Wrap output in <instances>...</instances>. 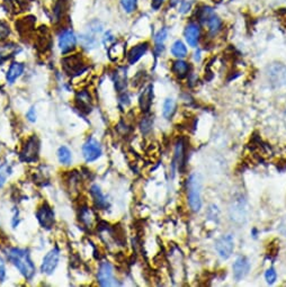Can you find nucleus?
<instances>
[{
  "instance_id": "23",
  "label": "nucleus",
  "mask_w": 286,
  "mask_h": 287,
  "mask_svg": "<svg viewBox=\"0 0 286 287\" xmlns=\"http://www.w3.org/2000/svg\"><path fill=\"white\" fill-rule=\"evenodd\" d=\"M90 196H92L95 205H96L98 209H101V210L107 209V206H109V202H107L106 196L103 194L101 187H99L98 185H93L92 187H90Z\"/></svg>"
},
{
  "instance_id": "33",
  "label": "nucleus",
  "mask_w": 286,
  "mask_h": 287,
  "mask_svg": "<svg viewBox=\"0 0 286 287\" xmlns=\"http://www.w3.org/2000/svg\"><path fill=\"white\" fill-rule=\"evenodd\" d=\"M11 174V167L8 164L0 165V188L6 184L7 178Z\"/></svg>"
},
{
  "instance_id": "1",
  "label": "nucleus",
  "mask_w": 286,
  "mask_h": 287,
  "mask_svg": "<svg viewBox=\"0 0 286 287\" xmlns=\"http://www.w3.org/2000/svg\"><path fill=\"white\" fill-rule=\"evenodd\" d=\"M6 256L10 264L18 270L25 280L31 281L35 276L36 268L33 263L30 252L22 248L12 247L7 249Z\"/></svg>"
},
{
  "instance_id": "11",
  "label": "nucleus",
  "mask_w": 286,
  "mask_h": 287,
  "mask_svg": "<svg viewBox=\"0 0 286 287\" xmlns=\"http://www.w3.org/2000/svg\"><path fill=\"white\" fill-rule=\"evenodd\" d=\"M36 218L43 229L50 230V229H52L53 226H55V212H53L52 207L50 206L48 203H43L42 205L39 207V210L36 212Z\"/></svg>"
},
{
  "instance_id": "43",
  "label": "nucleus",
  "mask_w": 286,
  "mask_h": 287,
  "mask_svg": "<svg viewBox=\"0 0 286 287\" xmlns=\"http://www.w3.org/2000/svg\"><path fill=\"white\" fill-rule=\"evenodd\" d=\"M207 214H209L210 218H212L213 220H215V218H218L219 216V211H218V207L215 205H211L209 212H207Z\"/></svg>"
},
{
  "instance_id": "38",
  "label": "nucleus",
  "mask_w": 286,
  "mask_h": 287,
  "mask_svg": "<svg viewBox=\"0 0 286 287\" xmlns=\"http://www.w3.org/2000/svg\"><path fill=\"white\" fill-rule=\"evenodd\" d=\"M102 40H103V43L106 45V49L110 47V45H112L113 44L114 42H115V37H114V35L112 34V32H106L105 34L103 35V37H102Z\"/></svg>"
},
{
  "instance_id": "16",
  "label": "nucleus",
  "mask_w": 286,
  "mask_h": 287,
  "mask_svg": "<svg viewBox=\"0 0 286 287\" xmlns=\"http://www.w3.org/2000/svg\"><path fill=\"white\" fill-rule=\"evenodd\" d=\"M76 105L78 110L85 114H89L93 110V98L88 90H79L76 95Z\"/></svg>"
},
{
  "instance_id": "17",
  "label": "nucleus",
  "mask_w": 286,
  "mask_h": 287,
  "mask_svg": "<svg viewBox=\"0 0 286 287\" xmlns=\"http://www.w3.org/2000/svg\"><path fill=\"white\" fill-rule=\"evenodd\" d=\"M126 45L124 42H119V41H115V42L107 48V56H109L110 60L114 63H118L121 62L126 56Z\"/></svg>"
},
{
  "instance_id": "5",
  "label": "nucleus",
  "mask_w": 286,
  "mask_h": 287,
  "mask_svg": "<svg viewBox=\"0 0 286 287\" xmlns=\"http://www.w3.org/2000/svg\"><path fill=\"white\" fill-rule=\"evenodd\" d=\"M229 216L230 220L235 224H243L247 221L248 209L247 202L242 195H235L232 197L229 204Z\"/></svg>"
},
{
  "instance_id": "26",
  "label": "nucleus",
  "mask_w": 286,
  "mask_h": 287,
  "mask_svg": "<svg viewBox=\"0 0 286 287\" xmlns=\"http://www.w3.org/2000/svg\"><path fill=\"white\" fill-rule=\"evenodd\" d=\"M172 72L175 74L178 79H184L188 76L189 64L183 59H177L172 62Z\"/></svg>"
},
{
  "instance_id": "8",
  "label": "nucleus",
  "mask_w": 286,
  "mask_h": 287,
  "mask_svg": "<svg viewBox=\"0 0 286 287\" xmlns=\"http://www.w3.org/2000/svg\"><path fill=\"white\" fill-rule=\"evenodd\" d=\"M40 155V141L35 135L28 138L22 148L20 151V159L27 164H33L39 159Z\"/></svg>"
},
{
  "instance_id": "30",
  "label": "nucleus",
  "mask_w": 286,
  "mask_h": 287,
  "mask_svg": "<svg viewBox=\"0 0 286 287\" xmlns=\"http://www.w3.org/2000/svg\"><path fill=\"white\" fill-rule=\"evenodd\" d=\"M176 112V102L172 98H167L164 103L163 115L165 118L171 119Z\"/></svg>"
},
{
  "instance_id": "34",
  "label": "nucleus",
  "mask_w": 286,
  "mask_h": 287,
  "mask_svg": "<svg viewBox=\"0 0 286 287\" xmlns=\"http://www.w3.org/2000/svg\"><path fill=\"white\" fill-rule=\"evenodd\" d=\"M152 125H153V118L151 116H146V117H143L142 120L140 122L139 127L143 134H148V133H150V131L152 130Z\"/></svg>"
},
{
  "instance_id": "24",
  "label": "nucleus",
  "mask_w": 286,
  "mask_h": 287,
  "mask_svg": "<svg viewBox=\"0 0 286 287\" xmlns=\"http://www.w3.org/2000/svg\"><path fill=\"white\" fill-rule=\"evenodd\" d=\"M79 221L86 228H93L95 222H96L95 212L88 206H81L79 210Z\"/></svg>"
},
{
  "instance_id": "6",
  "label": "nucleus",
  "mask_w": 286,
  "mask_h": 287,
  "mask_svg": "<svg viewBox=\"0 0 286 287\" xmlns=\"http://www.w3.org/2000/svg\"><path fill=\"white\" fill-rule=\"evenodd\" d=\"M61 64L62 68H63V71L72 77L79 76L81 72H85L87 69L82 56L79 53H71L68 54V56H64L63 59L61 60Z\"/></svg>"
},
{
  "instance_id": "7",
  "label": "nucleus",
  "mask_w": 286,
  "mask_h": 287,
  "mask_svg": "<svg viewBox=\"0 0 286 287\" xmlns=\"http://www.w3.org/2000/svg\"><path fill=\"white\" fill-rule=\"evenodd\" d=\"M266 76L273 88H282L286 86V65L273 62L266 68Z\"/></svg>"
},
{
  "instance_id": "25",
  "label": "nucleus",
  "mask_w": 286,
  "mask_h": 287,
  "mask_svg": "<svg viewBox=\"0 0 286 287\" xmlns=\"http://www.w3.org/2000/svg\"><path fill=\"white\" fill-rule=\"evenodd\" d=\"M184 162H185V144L183 140H179L175 148V158H173L172 161V172L176 166L179 170H183V167L185 165Z\"/></svg>"
},
{
  "instance_id": "35",
  "label": "nucleus",
  "mask_w": 286,
  "mask_h": 287,
  "mask_svg": "<svg viewBox=\"0 0 286 287\" xmlns=\"http://www.w3.org/2000/svg\"><path fill=\"white\" fill-rule=\"evenodd\" d=\"M168 37V28L163 27L160 28L158 33L155 35V44H164L165 41Z\"/></svg>"
},
{
  "instance_id": "37",
  "label": "nucleus",
  "mask_w": 286,
  "mask_h": 287,
  "mask_svg": "<svg viewBox=\"0 0 286 287\" xmlns=\"http://www.w3.org/2000/svg\"><path fill=\"white\" fill-rule=\"evenodd\" d=\"M265 280L268 283L269 285L274 284L277 280V274H276V270L274 268H269L266 270V273H265Z\"/></svg>"
},
{
  "instance_id": "44",
  "label": "nucleus",
  "mask_w": 286,
  "mask_h": 287,
  "mask_svg": "<svg viewBox=\"0 0 286 287\" xmlns=\"http://www.w3.org/2000/svg\"><path fill=\"white\" fill-rule=\"evenodd\" d=\"M181 1H184V0H169V6L176 7V6L179 5Z\"/></svg>"
},
{
  "instance_id": "13",
  "label": "nucleus",
  "mask_w": 286,
  "mask_h": 287,
  "mask_svg": "<svg viewBox=\"0 0 286 287\" xmlns=\"http://www.w3.org/2000/svg\"><path fill=\"white\" fill-rule=\"evenodd\" d=\"M234 249V239L231 234L222 235L215 242V250L219 253V256L223 259L230 258Z\"/></svg>"
},
{
  "instance_id": "31",
  "label": "nucleus",
  "mask_w": 286,
  "mask_h": 287,
  "mask_svg": "<svg viewBox=\"0 0 286 287\" xmlns=\"http://www.w3.org/2000/svg\"><path fill=\"white\" fill-rule=\"evenodd\" d=\"M139 0H119V6L127 15L133 14L138 9Z\"/></svg>"
},
{
  "instance_id": "18",
  "label": "nucleus",
  "mask_w": 286,
  "mask_h": 287,
  "mask_svg": "<svg viewBox=\"0 0 286 287\" xmlns=\"http://www.w3.org/2000/svg\"><path fill=\"white\" fill-rule=\"evenodd\" d=\"M185 40L189 47H197L198 42H200L201 39V27L197 23H189L187 26L185 27L184 31Z\"/></svg>"
},
{
  "instance_id": "39",
  "label": "nucleus",
  "mask_w": 286,
  "mask_h": 287,
  "mask_svg": "<svg viewBox=\"0 0 286 287\" xmlns=\"http://www.w3.org/2000/svg\"><path fill=\"white\" fill-rule=\"evenodd\" d=\"M6 261L3 259L2 256L0 255V282H3L6 280Z\"/></svg>"
},
{
  "instance_id": "2",
  "label": "nucleus",
  "mask_w": 286,
  "mask_h": 287,
  "mask_svg": "<svg viewBox=\"0 0 286 287\" xmlns=\"http://www.w3.org/2000/svg\"><path fill=\"white\" fill-rule=\"evenodd\" d=\"M202 177L200 173L193 172L186 182L188 204L193 212H198L202 207Z\"/></svg>"
},
{
  "instance_id": "15",
  "label": "nucleus",
  "mask_w": 286,
  "mask_h": 287,
  "mask_svg": "<svg viewBox=\"0 0 286 287\" xmlns=\"http://www.w3.org/2000/svg\"><path fill=\"white\" fill-rule=\"evenodd\" d=\"M149 49H150V43L149 42H142L134 45L133 48L130 49V51L126 54L127 63L130 65L135 64L136 62H139L144 56H146Z\"/></svg>"
},
{
  "instance_id": "3",
  "label": "nucleus",
  "mask_w": 286,
  "mask_h": 287,
  "mask_svg": "<svg viewBox=\"0 0 286 287\" xmlns=\"http://www.w3.org/2000/svg\"><path fill=\"white\" fill-rule=\"evenodd\" d=\"M103 31L104 26L98 19L92 20V22L87 25L85 32H82L81 34L78 36V40H79L81 47L88 50V51L96 49L98 47V36L102 35Z\"/></svg>"
},
{
  "instance_id": "45",
  "label": "nucleus",
  "mask_w": 286,
  "mask_h": 287,
  "mask_svg": "<svg viewBox=\"0 0 286 287\" xmlns=\"http://www.w3.org/2000/svg\"><path fill=\"white\" fill-rule=\"evenodd\" d=\"M285 125H286V112H285Z\"/></svg>"
},
{
  "instance_id": "21",
  "label": "nucleus",
  "mask_w": 286,
  "mask_h": 287,
  "mask_svg": "<svg viewBox=\"0 0 286 287\" xmlns=\"http://www.w3.org/2000/svg\"><path fill=\"white\" fill-rule=\"evenodd\" d=\"M113 82L118 93L125 90L127 85V69L125 66H117L113 73Z\"/></svg>"
},
{
  "instance_id": "32",
  "label": "nucleus",
  "mask_w": 286,
  "mask_h": 287,
  "mask_svg": "<svg viewBox=\"0 0 286 287\" xmlns=\"http://www.w3.org/2000/svg\"><path fill=\"white\" fill-rule=\"evenodd\" d=\"M213 14H214V11L212 8L209 6H203L197 10L196 15H197L198 22L202 24H205L207 22V19H209Z\"/></svg>"
},
{
  "instance_id": "29",
  "label": "nucleus",
  "mask_w": 286,
  "mask_h": 287,
  "mask_svg": "<svg viewBox=\"0 0 286 287\" xmlns=\"http://www.w3.org/2000/svg\"><path fill=\"white\" fill-rule=\"evenodd\" d=\"M57 160H59L61 165L69 166L70 164H71L72 153L67 147H64V145L63 147H60L59 150H57Z\"/></svg>"
},
{
  "instance_id": "9",
  "label": "nucleus",
  "mask_w": 286,
  "mask_h": 287,
  "mask_svg": "<svg viewBox=\"0 0 286 287\" xmlns=\"http://www.w3.org/2000/svg\"><path fill=\"white\" fill-rule=\"evenodd\" d=\"M103 155V148L96 139L89 138L82 145V156L86 162H94L98 160Z\"/></svg>"
},
{
  "instance_id": "41",
  "label": "nucleus",
  "mask_w": 286,
  "mask_h": 287,
  "mask_svg": "<svg viewBox=\"0 0 286 287\" xmlns=\"http://www.w3.org/2000/svg\"><path fill=\"white\" fill-rule=\"evenodd\" d=\"M26 118L28 122H31V123L36 122V111L34 107H31L30 110H28V112L26 113Z\"/></svg>"
},
{
  "instance_id": "40",
  "label": "nucleus",
  "mask_w": 286,
  "mask_h": 287,
  "mask_svg": "<svg viewBox=\"0 0 286 287\" xmlns=\"http://www.w3.org/2000/svg\"><path fill=\"white\" fill-rule=\"evenodd\" d=\"M167 0H150V6H151V9L153 10H160L163 6L166 3Z\"/></svg>"
},
{
  "instance_id": "28",
  "label": "nucleus",
  "mask_w": 286,
  "mask_h": 287,
  "mask_svg": "<svg viewBox=\"0 0 286 287\" xmlns=\"http://www.w3.org/2000/svg\"><path fill=\"white\" fill-rule=\"evenodd\" d=\"M172 54L177 59H184L187 57V48L186 45L181 42L180 40H177L175 43L172 45Z\"/></svg>"
},
{
  "instance_id": "10",
  "label": "nucleus",
  "mask_w": 286,
  "mask_h": 287,
  "mask_svg": "<svg viewBox=\"0 0 286 287\" xmlns=\"http://www.w3.org/2000/svg\"><path fill=\"white\" fill-rule=\"evenodd\" d=\"M59 260L60 249L55 247L44 256L42 265H41V272L45 274V275H52L56 272L57 265H59Z\"/></svg>"
},
{
  "instance_id": "12",
  "label": "nucleus",
  "mask_w": 286,
  "mask_h": 287,
  "mask_svg": "<svg viewBox=\"0 0 286 287\" xmlns=\"http://www.w3.org/2000/svg\"><path fill=\"white\" fill-rule=\"evenodd\" d=\"M97 282L101 286H113L115 285L114 269L109 261H103L99 265L97 272Z\"/></svg>"
},
{
  "instance_id": "22",
  "label": "nucleus",
  "mask_w": 286,
  "mask_h": 287,
  "mask_svg": "<svg viewBox=\"0 0 286 287\" xmlns=\"http://www.w3.org/2000/svg\"><path fill=\"white\" fill-rule=\"evenodd\" d=\"M152 99H153V86L149 85L143 89L139 97V106L144 113H149L150 108L152 106Z\"/></svg>"
},
{
  "instance_id": "36",
  "label": "nucleus",
  "mask_w": 286,
  "mask_h": 287,
  "mask_svg": "<svg viewBox=\"0 0 286 287\" xmlns=\"http://www.w3.org/2000/svg\"><path fill=\"white\" fill-rule=\"evenodd\" d=\"M10 26L5 20L0 22V40H6L10 35Z\"/></svg>"
},
{
  "instance_id": "20",
  "label": "nucleus",
  "mask_w": 286,
  "mask_h": 287,
  "mask_svg": "<svg viewBox=\"0 0 286 287\" xmlns=\"http://www.w3.org/2000/svg\"><path fill=\"white\" fill-rule=\"evenodd\" d=\"M250 264L249 260L246 257H239L235 259L232 269H233V277L235 281H241L242 278L247 276L248 272H249Z\"/></svg>"
},
{
  "instance_id": "4",
  "label": "nucleus",
  "mask_w": 286,
  "mask_h": 287,
  "mask_svg": "<svg viewBox=\"0 0 286 287\" xmlns=\"http://www.w3.org/2000/svg\"><path fill=\"white\" fill-rule=\"evenodd\" d=\"M78 35L71 27L61 28L57 35V48L62 56H68L77 50L78 47Z\"/></svg>"
},
{
  "instance_id": "19",
  "label": "nucleus",
  "mask_w": 286,
  "mask_h": 287,
  "mask_svg": "<svg viewBox=\"0 0 286 287\" xmlns=\"http://www.w3.org/2000/svg\"><path fill=\"white\" fill-rule=\"evenodd\" d=\"M25 68H26V66H25L23 62L12 61L6 72V81L8 82V84H10V85L15 84V82L24 74Z\"/></svg>"
},
{
  "instance_id": "42",
  "label": "nucleus",
  "mask_w": 286,
  "mask_h": 287,
  "mask_svg": "<svg viewBox=\"0 0 286 287\" xmlns=\"http://www.w3.org/2000/svg\"><path fill=\"white\" fill-rule=\"evenodd\" d=\"M190 9V2L188 1H181L179 3V12H181V14H186V12H188Z\"/></svg>"
},
{
  "instance_id": "14",
  "label": "nucleus",
  "mask_w": 286,
  "mask_h": 287,
  "mask_svg": "<svg viewBox=\"0 0 286 287\" xmlns=\"http://www.w3.org/2000/svg\"><path fill=\"white\" fill-rule=\"evenodd\" d=\"M69 10V0H55L51 8V20L55 25L63 22Z\"/></svg>"
},
{
  "instance_id": "27",
  "label": "nucleus",
  "mask_w": 286,
  "mask_h": 287,
  "mask_svg": "<svg viewBox=\"0 0 286 287\" xmlns=\"http://www.w3.org/2000/svg\"><path fill=\"white\" fill-rule=\"evenodd\" d=\"M204 25H206L207 30H209V32L212 35L218 34V33L222 30V20L218 15H215V14L211 16Z\"/></svg>"
}]
</instances>
